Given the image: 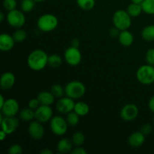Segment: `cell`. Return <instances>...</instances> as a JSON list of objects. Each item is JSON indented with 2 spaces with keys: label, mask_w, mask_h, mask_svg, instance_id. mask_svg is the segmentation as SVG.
Instances as JSON below:
<instances>
[{
  "label": "cell",
  "mask_w": 154,
  "mask_h": 154,
  "mask_svg": "<svg viewBox=\"0 0 154 154\" xmlns=\"http://www.w3.org/2000/svg\"><path fill=\"white\" fill-rule=\"evenodd\" d=\"M153 123H154V117H153Z\"/></svg>",
  "instance_id": "cell-48"
},
{
  "label": "cell",
  "mask_w": 154,
  "mask_h": 154,
  "mask_svg": "<svg viewBox=\"0 0 154 154\" xmlns=\"http://www.w3.org/2000/svg\"><path fill=\"white\" fill-rule=\"evenodd\" d=\"M72 141L75 146H77V147H81V145H83L84 144L85 136H84L83 132H76L72 135Z\"/></svg>",
  "instance_id": "cell-30"
},
{
  "label": "cell",
  "mask_w": 154,
  "mask_h": 154,
  "mask_svg": "<svg viewBox=\"0 0 154 154\" xmlns=\"http://www.w3.org/2000/svg\"><path fill=\"white\" fill-rule=\"evenodd\" d=\"M72 154H87V150L84 148L81 147H77L76 148H75L74 150H72L71 152Z\"/></svg>",
  "instance_id": "cell-38"
},
{
  "label": "cell",
  "mask_w": 154,
  "mask_h": 154,
  "mask_svg": "<svg viewBox=\"0 0 154 154\" xmlns=\"http://www.w3.org/2000/svg\"><path fill=\"white\" fill-rule=\"evenodd\" d=\"M141 132H142L144 135H149L150 133H151L152 132V126L151 125L149 124V123H147V124H144V126L141 127Z\"/></svg>",
  "instance_id": "cell-37"
},
{
  "label": "cell",
  "mask_w": 154,
  "mask_h": 154,
  "mask_svg": "<svg viewBox=\"0 0 154 154\" xmlns=\"http://www.w3.org/2000/svg\"><path fill=\"white\" fill-rule=\"evenodd\" d=\"M15 81L14 75L11 72H6L2 74L0 78V86L3 90H9L14 85Z\"/></svg>",
  "instance_id": "cell-16"
},
{
  "label": "cell",
  "mask_w": 154,
  "mask_h": 154,
  "mask_svg": "<svg viewBox=\"0 0 154 154\" xmlns=\"http://www.w3.org/2000/svg\"><path fill=\"white\" fill-rule=\"evenodd\" d=\"M65 93L66 96L73 99H78L83 97L86 93V87L79 81H72L66 84L65 87Z\"/></svg>",
  "instance_id": "cell-4"
},
{
  "label": "cell",
  "mask_w": 154,
  "mask_h": 154,
  "mask_svg": "<svg viewBox=\"0 0 154 154\" xmlns=\"http://www.w3.org/2000/svg\"><path fill=\"white\" fill-rule=\"evenodd\" d=\"M77 5L80 8L84 11H90L95 7L96 0H76Z\"/></svg>",
  "instance_id": "cell-25"
},
{
  "label": "cell",
  "mask_w": 154,
  "mask_h": 154,
  "mask_svg": "<svg viewBox=\"0 0 154 154\" xmlns=\"http://www.w3.org/2000/svg\"><path fill=\"white\" fill-rule=\"evenodd\" d=\"M148 108L152 112L154 113V95L150 99L148 102Z\"/></svg>",
  "instance_id": "cell-40"
},
{
  "label": "cell",
  "mask_w": 154,
  "mask_h": 154,
  "mask_svg": "<svg viewBox=\"0 0 154 154\" xmlns=\"http://www.w3.org/2000/svg\"><path fill=\"white\" fill-rule=\"evenodd\" d=\"M141 5L144 13L154 14V0H144Z\"/></svg>",
  "instance_id": "cell-27"
},
{
  "label": "cell",
  "mask_w": 154,
  "mask_h": 154,
  "mask_svg": "<svg viewBox=\"0 0 154 154\" xmlns=\"http://www.w3.org/2000/svg\"><path fill=\"white\" fill-rule=\"evenodd\" d=\"M145 141V135L141 132H135L131 134L128 139L129 145L132 147H141Z\"/></svg>",
  "instance_id": "cell-17"
},
{
  "label": "cell",
  "mask_w": 154,
  "mask_h": 154,
  "mask_svg": "<svg viewBox=\"0 0 154 154\" xmlns=\"http://www.w3.org/2000/svg\"><path fill=\"white\" fill-rule=\"evenodd\" d=\"M120 30L119 29H117V27L114 26V28H112L110 30V34L112 37H118L119 35H120Z\"/></svg>",
  "instance_id": "cell-39"
},
{
  "label": "cell",
  "mask_w": 154,
  "mask_h": 154,
  "mask_svg": "<svg viewBox=\"0 0 154 154\" xmlns=\"http://www.w3.org/2000/svg\"><path fill=\"white\" fill-rule=\"evenodd\" d=\"M5 98H4V96H2V95H1V96H0V109H1L2 108V107L3 106V105H4V104H5Z\"/></svg>",
  "instance_id": "cell-44"
},
{
  "label": "cell",
  "mask_w": 154,
  "mask_h": 154,
  "mask_svg": "<svg viewBox=\"0 0 154 154\" xmlns=\"http://www.w3.org/2000/svg\"><path fill=\"white\" fill-rule=\"evenodd\" d=\"M58 19L52 14H45L38 19V28L42 32H49L54 31L58 26Z\"/></svg>",
  "instance_id": "cell-2"
},
{
  "label": "cell",
  "mask_w": 154,
  "mask_h": 154,
  "mask_svg": "<svg viewBox=\"0 0 154 154\" xmlns=\"http://www.w3.org/2000/svg\"><path fill=\"white\" fill-rule=\"evenodd\" d=\"M20 105L17 101L14 99H6L4 105L2 107V114L5 117H15L19 112Z\"/></svg>",
  "instance_id": "cell-9"
},
{
  "label": "cell",
  "mask_w": 154,
  "mask_h": 154,
  "mask_svg": "<svg viewBox=\"0 0 154 154\" xmlns=\"http://www.w3.org/2000/svg\"><path fill=\"white\" fill-rule=\"evenodd\" d=\"M141 37L147 42L154 41V25H149L144 27L141 32Z\"/></svg>",
  "instance_id": "cell-23"
},
{
  "label": "cell",
  "mask_w": 154,
  "mask_h": 154,
  "mask_svg": "<svg viewBox=\"0 0 154 154\" xmlns=\"http://www.w3.org/2000/svg\"><path fill=\"white\" fill-rule=\"evenodd\" d=\"M20 118L24 121H32L33 119L35 118V112L32 108H24L20 112Z\"/></svg>",
  "instance_id": "cell-24"
},
{
  "label": "cell",
  "mask_w": 154,
  "mask_h": 154,
  "mask_svg": "<svg viewBox=\"0 0 154 154\" xmlns=\"http://www.w3.org/2000/svg\"><path fill=\"white\" fill-rule=\"evenodd\" d=\"M63 63V60L57 54H52L48 57V65L52 68H59Z\"/></svg>",
  "instance_id": "cell-29"
},
{
  "label": "cell",
  "mask_w": 154,
  "mask_h": 154,
  "mask_svg": "<svg viewBox=\"0 0 154 154\" xmlns=\"http://www.w3.org/2000/svg\"><path fill=\"white\" fill-rule=\"evenodd\" d=\"M66 121L70 126H75L78 124L80 121V116L75 111H72L67 114Z\"/></svg>",
  "instance_id": "cell-26"
},
{
  "label": "cell",
  "mask_w": 154,
  "mask_h": 154,
  "mask_svg": "<svg viewBox=\"0 0 154 154\" xmlns=\"http://www.w3.org/2000/svg\"><path fill=\"white\" fill-rule=\"evenodd\" d=\"M7 135L8 134L6 133L5 131H3L2 129L1 132H0V140H1V141H4L6 138V137H7Z\"/></svg>",
  "instance_id": "cell-41"
},
{
  "label": "cell",
  "mask_w": 154,
  "mask_h": 154,
  "mask_svg": "<svg viewBox=\"0 0 154 154\" xmlns=\"http://www.w3.org/2000/svg\"><path fill=\"white\" fill-rule=\"evenodd\" d=\"M41 154H52L53 151L48 148H45L40 151Z\"/></svg>",
  "instance_id": "cell-42"
},
{
  "label": "cell",
  "mask_w": 154,
  "mask_h": 154,
  "mask_svg": "<svg viewBox=\"0 0 154 154\" xmlns=\"http://www.w3.org/2000/svg\"><path fill=\"white\" fill-rule=\"evenodd\" d=\"M74 111H75L80 117H84L87 115L90 112V106L84 102H76Z\"/></svg>",
  "instance_id": "cell-21"
},
{
  "label": "cell",
  "mask_w": 154,
  "mask_h": 154,
  "mask_svg": "<svg viewBox=\"0 0 154 154\" xmlns=\"http://www.w3.org/2000/svg\"><path fill=\"white\" fill-rule=\"evenodd\" d=\"M143 1H144V0H131V2H132L138 3V4H141Z\"/></svg>",
  "instance_id": "cell-46"
},
{
  "label": "cell",
  "mask_w": 154,
  "mask_h": 154,
  "mask_svg": "<svg viewBox=\"0 0 154 154\" xmlns=\"http://www.w3.org/2000/svg\"><path fill=\"white\" fill-rule=\"evenodd\" d=\"M14 43L15 41L13 35L8 33H2L0 35V50L3 52L11 51L14 46Z\"/></svg>",
  "instance_id": "cell-15"
},
{
  "label": "cell",
  "mask_w": 154,
  "mask_h": 154,
  "mask_svg": "<svg viewBox=\"0 0 154 154\" xmlns=\"http://www.w3.org/2000/svg\"><path fill=\"white\" fill-rule=\"evenodd\" d=\"M138 113L139 111L137 105L129 103L123 107L120 111V117L125 121H132L137 118Z\"/></svg>",
  "instance_id": "cell-11"
},
{
  "label": "cell",
  "mask_w": 154,
  "mask_h": 154,
  "mask_svg": "<svg viewBox=\"0 0 154 154\" xmlns=\"http://www.w3.org/2000/svg\"><path fill=\"white\" fill-rule=\"evenodd\" d=\"M146 61L147 64L154 66V48L149 49L146 53Z\"/></svg>",
  "instance_id": "cell-35"
},
{
  "label": "cell",
  "mask_w": 154,
  "mask_h": 154,
  "mask_svg": "<svg viewBox=\"0 0 154 154\" xmlns=\"http://www.w3.org/2000/svg\"><path fill=\"white\" fill-rule=\"evenodd\" d=\"M2 129L6 132L8 135L16 132L19 127L20 122L15 117H5L1 122Z\"/></svg>",
  "instance_id": "cell-13"
},
{
  "label": "cell",
  "mask_w": 154,
  "mask_h": 154,
  "mask_svg": "<svg viewBox=\"0 0 154 154\" xmlns=\"http://www.w3.org/2000/svg\"><path fill=\"white\" fill-rule=\"evenodd\" d=\"M79 45H80V42L79 41H78V39H74V40H72V46L78 48V47H79Z\"/></svg>",
  "instance_id": "cell-43"
},
{
  "label": "cell",
  "mask_w": 154,
  "mask_h": 154,
  "mask_svg": "<svg viewBox=\"0 0 154 154\" xmlns=\"http://www.w3.org/2000/svg\"><path fill=\"white\" fill-rule=\"evenodd\" d=\"M35 119L42 123L49 121L53 117V110L51 105H41L35 111Z\"/></svg>",
  "instance_id": "cell-12"
},
{
  "label": "cell",
  "mask_w": 154,
  "mask_h": 154,
  "mask_svg": "<svg viewBox=\"0 0 154 154\" xmlns=\"http://www.w3.org/2000/svg\"><path fill=\"white\" fill-rule=\"evenodd\" d=\"M23 153V148L20 144H14L10 146L8 149L9 154H21Z\"/></svg>",
  "instance_id": "cell-34"
},
{
  "label": "cell",
  "mask_w": 154,
  "mask_h": 154,
  "mask_svg": "<svg viewBox=\"0 0 154 154\" xmlns=\"http://www.w3.org/2000/svg\"><path fill=\"white\" fill-rule=\"evenodd\" d=\"M75 102H74V99L72 98L66 96V97H62L57 101L56 108L58 112L60 114H67L71 111H74L75 108Z\"/></svg>",
  "instance_id": "cell-10"
},
{
  "label": "cell",
  "mask_w": 154,
  "mask_h": 154,
  "mask_svg": "<svg viewBox=\"0 0 154 154\" xmlns=\"http://www.w3.org/2000/svg\"><path fill=\"white\" fill-rule=\"evenodd\" d=\"M48 57L49 56L43 50H35L29 54L27 65L32 70L39 72L48 65Z\"/></svg>",
  "instance_id": "cell-1"
},
{
  "label": "cell",
  "mask_w": 154,
  "mask_h": 154,
  "mask_svg": "<svg viewBox=\"0 0 154 154\" xmlns=\"http://www.w3.org/2000/svg\"><path fill=\"white\" fill-rule=\"evenodd\" d=\"M126 11H127L128 14L131 16V17H137L141 15V12L143 11V9L141 4L132 2L128 6Z\"/></svg>",
  "instance_id": "cell-22"
},
{
  "label": "cell",
  "mask_w": 154,
  "mask_h": 154,
  "mask_svg": "<svg viewBox=\"0 0 154 154\" xmlns=\"http://www.w3.org/2000/svg\"><path fill=\"white\" fill-rule=\"evenodd\" d=\"M35 5V0H22L21 1V11L24 13H29L34 9Z\"/></svg>",
  "instance_id": "cell-28"
},
{
  "label": "cell",
  "mask_w": 154,
  "mask_h": 154,
  "mask_svg": "<svg viewBox=\"0 0 154 154\" xmlns=\"http://www.w3.org/2000/svg\"><path fill=\"white\" fill-rule=\"evenodd\" d=\"M20 1H22V0H20Z\"/></svg>",
  "instance_id": "cell-49"
},
{
  "label": "cell",
  "mask_w": 154,
  "mask_h": 154,
  "mask_svg": "<svg viewBox=\"0 0 154 154\" xmlns=\"http://www.w3.org/2000/svg\"><path fill=\"white\" fill-rule=\"evenodd\" d=\"M136 78L141 84L144 85H150L154 83V66L144 65L138 69L136 72Z\"/></svg>",
  "instance_id": "cell-5"
},
{
  "label": "cell",
  "mask_w": 154,
  "mask_h": 154,
  "mask_svg": "<svg viewBox=\"0 0 154 154\" xmlns=\"http://www.w3.org/2000/svg\"><path fill=\"white\" fill-rule=\"evenodd\" d=\"M4 20H5V14L4 13L2 12V13H0V22L2 23L3 21H4Z\"/></svg>",
  "instance_id": "cell-45"
},
{
  "label": "cell",
  "mask_w": 154,
  "mask_h": 154,
  "mask_svg": "<svg viewBox=\"0 0 154 154\" xmlns=\"http://www.w3.org/2000/svg\"><path fill=\"white\" fill-rule=\"evenodd\" d=\"M73 142L68 138H62L58 141L57 145V150L58 153H71L72 150Z\"/></svg>",
  "instance_id": "cell-19"
},
{
  "label": "cell",
  "mask_w": 154,
  "mask_h": 154,
  "mask_svg": "<svg viewBox=\"0 0 154 154\" xmlns=\"http://www.w3.org/2000/svg\"><path fill=\"white\" fill-rule=\"evenodd\" d=\"M119 42L124 47H129L133 44L134 36L128 29L120 31L118 36Z\"/></svg>",
  "instance_id": "cell-18"
},
{
  "label": "cell",
  "mask_w": 154,
  "mask_h": 154,
  "mask_svg": "<svg viewBox=\"0 0 154 154\" xmlns=\"http://www.w3.org/2000/svg\"><path fill=\"white\" fill-rule=\"evenodd\" d=\"M17 5V0H4L3 1V7L8 11L16 9Z\"/></svg>",
  "instance_id": "cell-33"
},
{
  "label": "cell",
  "mask_w": 154,
  "mask_h": 154,
  "mask_svg": "<svg viewBox=\"0 0 154 154\" xmlns=\"http://www.w3.org/2000/svg\"><path fill=\"white\" fill-rule=\"evenodd\" d=\"M64 58L69 66H77L81 63L82 55L78 48L71 46L65 51Z\"/></svg>",
  "instance_id": "cell-8"
},
{
  "label": "cell",
  "mask_w": 154,
  "mask_h": 154,
  "mask_svg": "<svg viewBox=\"0 0 154 154\" xmlns=\"http://www.w3.org/2000/svg\"><path fill=\"white\" fill-rule=\"evenodd\" d=\"M23 11L14 9L8 11L6 19L7 22L11 26L14 28H21L26 23V17Z\"/></svg>",
  "instance_id": "cell-7"
},
{
  "label": "cell",
  "mask_w": 154,
  "mask_h": 154,
  "mask_svg": "<svg viewBox=\"0 0 154 154\" xmlns=\"http://www.w3.org/2000/svg\"><path fill=\"white\" fill-rule=\"evenodd\" d=\"M51 92L54 94L55 97L57 98H62L63 95L66 94L65 88H63V86H61L60 84H54V85H53L51 87Z\"/></svg>",
  "instance_id": "cell-32"
},
{
  "label": "cell",
  "mask_w": 154,
  "mask_h": 154,
  "mask_svg": "<svg viewBox=\"0 0 154 154\" xmlns=\"http://www.w3.org/2000/svg\"><path fill=\"white\" fill-rule=\"evenodd\" d=\"M41 105L40 102L38 101V98H35V99H32L29 102L28 107L29 108H32L33 110H36L39 106Z\"/></svg>",
  "instance_id": "cell-36"
},
{
  "label": "cell",
  "mask_w": 154,
  "mask_h": 154,
  "mask_svg": "<svg viewBox=\"0 0 154 154\" xmlns=\"http://www.w3.org/2000/svg\"><path fill=\"white\" fill-rule=\"evenodd\" d=\"M113 23L120 31L128 29L132 25V17L127 11L117 10L113 15Z\"/></svg>",
  "instance_id": "cell-3"
},
{
  "label": "cell",
  "mask_w": 154,
  "mask_h": 154,
  "mask_svg": "<svg viewBox=\"0 0 154 154\" xmlns=\"http://www.w3.org/2000/svg\"><path fill=\"white\" fill-rule=\"evenodd\" d=\"M41 105H51L54 102L55 96L51 92L42 91L38 93L37 96Z\"/></svg>",
  "instance_id": "cell-20"
},
{
  "label": "cell",
  "mask_w": 154,
  "mask_h": 154,
  "mask_svg": "<svg viewBox=\"0 0 154 154\" xmlns=\"http://www.w3.org/2000/svg\"><path fill=\"white\" fill-rule=\"evenodd\" d=\"M28 132L32 138L34 140H41L45 135V128L42 123L35 120L32 121L29 125Z\"/></svg>",
  "instance_id": "cell-14"
},
{
  "label": "cell",
  "mask_w": 154,
  "mask_h": 154,
  "mask_svg": "<svg viewBox=\"0 0 154 154\" xmlns=\"http://www.w3.org/2000/svg\"><path fill=\"white\" fill-rule=\"evenodd\" d=\"M35 2H42L45 1V0H35Z\"/></svg>",
  "instance_id": "cell-47"
},
{
  "label": "cell",
  "mask_w": 154,
  "mask_h": 154,
  "mask_svg": "<svg viewBox=\"0 0 154 154\" xmlns=\"http://www.w3.org/2000/svg\"><path fill=\"white\" fill-rule=\"evenodd\" d=\"M13 38H14V39L15 42L20 43V42H24V41L26 39L27 33L25 30L18 29L17 30H16V31L14 32Z\"/></svg>",
  "instance_id": "cell-31"
},
{
  "label": "cell",
  "mask_w": 154,
  "mask_h": 154,
  "mask_svg": "<svg viewBox=\"0 0 154 154\" xmlns=\"http://www.w3.org/2000/svg\"><path fill=\"white\" fill-rule=\"evenodd\" d=\"M67 121L61 116H54L50 120V127L51 130L54 135L62 136L67 132L68 130Z\"/></svg>",
  "instance_id": "cell-6"
}]
</instances>
